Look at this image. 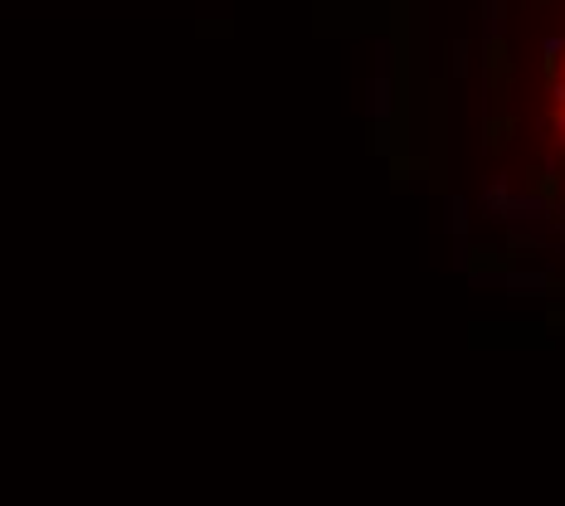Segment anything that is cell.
I'll list each match as a JSON object with an SVG mask.
<instances>
[{"instance_id": "obj_1", "label": "cell", "mask_w": 565, "mask_h": 506, "mask_svg": "<svg viewBox=\"0 0 565 506\" xmlns=\"http://www.w3.org/2000/svg\"><path fill=\"white\" fill-rule=\"evenodd\" d=\"M556 132H561V142H565V64L556 73Z\"/></svg>"}]
</instances>
